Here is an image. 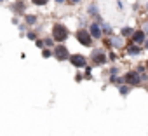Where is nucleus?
<instances>
[{"label":"nucleus","mask_w":148,"mask_h":136,"mask_svg":"<svg viewBox=\"0 0 148 136\" xmlns=\"http://www.w3.org/2000/svg\"><path fill=\"white\" fill-rule=\"evenodd\" d=\"M2 2H4V0H0V4H2Z\"/></svg>","instance_id":"obj_33"},{"label":"nucleus","mask_w":148,"mask_h":136,"mask_svg":"<svg viewBox=\"0 0 148 136\" xmlns=\"http://www.w3.org/2000/svg\"><path fill=\"white\" fill-rule=\"evenodd\" d=\"M143 49H148V38H146V42L143 44Z\"/></svg>","instance_id":"obj_30"},{"label":"nucleus","mask_w":148,"mask_h":136,"mask_svg":"<svg viewBox=\"0 0 148 136\" xmlns=\"http://www.w3.org/2000/svg\"><path fill=\"white\" fill-rule=\"evenodd\" d=\"M108 54V63H112V65H117V61H119V54H117V51H108L106 52Z\"/></svg>","instance_id":"obj_17"},{"label":"nucleus","mask_w":148,"mask_h":136,"mask_svg":"<svg viewBox=\"0 0 148 136\" xmlns=\"http://www.w3.org/2000/svg\"><path fill=\"white\" fill-rule=\"evenodd\" d=\"M87 32L91 33V37H92V40L96 42V40H103V30H101V26L98 25V23H94V21H91L89 23V26H87Z\"/></svg>","instance_id":"obj_8"},{"label":"nucleus","mask_w":148,"mask_h":136,"mask_svg":"<svg viewBox=\"0 0 148 136\" xmlns=\"http://www.w3.org/2000/svg\"><path fill=\"white\" fill-rule=\"evenodd\" d=\"M101 30H103V35H105V37H112V35H115L113 28H112V26H110V25H108L106 21H105V23L101 25Z\"/></svg>","instance_id":"obj_15"},{"label":"nucleus","mask_w":148,"mask_h":136,"mask_svg":"<svg viewBox=\"0 0 148 136\" xmlns=\"http://www.w3.org/2000/svg\"><path fill=\"white\" fill-rule=\"evenodd\" d=\"M54 4H58V5H63V4H66V0H54Z\"/></svg>","instance_id":"obj_27"},{"label":"nucleus","mask_w":148,"mask_h":136,"mask_svg":"<svg viewBox=\"0 0 148 136\" xmlns=\"http://www.w3.org/2000/svg\"><path fill=\"white\" fill-rule=\"evenodd\" d=\"M70 47L66 44H56L52 47V58L58 61H68L70 59Z\"/></svg>","instance_id":"obj_5"},{"label":"nucleus","mask_w":148,"mask_h":136,"mask_svg":"<svg viewBox=\"0 0 148 136\" xmlns=\"http://www.w3.org/2000/svg\"><path fill=\"white\" fill-rule=\"evenodd\" d=\"M75 38H77V42L80 45H84L87 49H94V40H92L91 33L87 32V28H79L75 32Z\"/></svg>","instance_id":"obj_3"},{"label":"nucleus","mask_w":148,"mask_h":136,"mask_svg":"<svg viewBox=\"0 0 148 136\" xmlns=\"http://www.w3.org/2000/svg\"><path fill=\"white\" fill-rule=\"evenodd\" d=\"M32 2V5H35V7H45L51 0H30Z\"/></svg>","instance_id":"obj_20"},{"label":"nucleus","mask_w":148,"mask_h":136,"mask_svg":"<svg viewBox=\"0 0 148 136\" xmlns=\"http://www.w3.org/2000/svg\"><path fill=\"white\" fill-rule=\"evenodd\" d=\"M70 65L73 68H77V70H84L86 66H89V58L80 54V52H75V54H70Z\"/></svg>","instance_id":"obj_6"},{"label":"nucleus","mask_w":148,"mask_h":136,"mask_svg":"<svg viewBox=\"0 0 148 136\" xmlns=\"http://www.w3.org/2000/svg\"><path fill=\"white\" fill-rule=\"evenodd\" d=\"M122 82H124L125 86H129V87H138V86L143 84V82H141V75H139L136 70H127V72H124V73H122Z\"/></svg>","instance_id":"obj_4"},{"label":"nucleus","mask_w":148,"mask_h":136,"mask_svg":"<svg viewBox=\"0 0 148 136\" xmlns=\"http://www.w3.org/2000/svg\"><path fill=\"white\" fill-rule=\"evenodd\" d=\"M51 38L56 42V44H64L70 37V28L64 25V23H54L51 26Z\"/></svg>","instance_id":"obj_1"},{"label":"nucleus","mask_w":148,"mask_h":136,"mask_svg":"<svg viewBox=\"0 0 148 136\" xmlns=\"http://www.w3.org/2000/svg\"><path fill=\"white\" fill-rule=\"evenodd\" d=\"M145 68H146V72H148V58L145 59Z\"/></svg>","instance_id":"obj_29"},{"label":"nucleus","mask_w":148,"mask_h":136,"mask_svg":"<svg viewBox=\"0 0 148 136\" xmlns=\"http://www.w3.org/2000/svg\"><path fill=\"white\" fill-rule=\"evenodd\" d=\"M143 45H136V44H132V42H127L125 44V49H124V54L125 56H129V58H138V56H141L143 54Z\"/></svg>","instance_id":"obj_7"},{"label":"nucleus","mask_w":148,"mask_h":136,"mask_svg":"<svg viewBox=\"0 0 148 136\" xmlns=\"http://www.w3.org/2000/svg\"><path fill=\"white\" fill-rule=\"evenodd\" d=\"M25 25L26 26H37L38 25V16L37 14H25Z\"/></svg>","instance_id":"obj_14"},{"label":"nucleus","mask_w":148,"mask_h":136,"mask_svg":"<svg viewBox=\"0 0 148 136\" xmlns=\"http://www.w3.org/2000/svg\"><path fill=\"white\" fill-rule=\"evenodd\" d=\"M145 11H148V0L145 2Z\"/></svg>","instance_id":"obj_31"},{"label":"nucleus","mask_w":148,"mask_h":136,"mask_svg":"<svg viewBox=\"0 0 148 136\" xmlns=\"http://www.w3.org/2000/svg\"><path fill=\"white\" fill-rule=\"evenodd\" d=\"M110 44H112V49L113 51H120V49H125V44H127V40H124L120 35H112L110 37Z\"/></svg>","instance_id":"obj_10"},{"label":"nucleus","mask_w":148,"mask_h":136,"mask_svg":"<svg viewBox=\"0 0 148 136\" xmlns=\"http://www.w3.org/2000/svg\"><path fill=\"white\" fill-rule=\"evenodd\" d=\"M89 65H91V66H98V68L108 65V54H106V51H105L103 47H99V49H96V47L91 49Z\"/></svg>","instance_id":"obj_2"},{"label":"nucleus","mask_w":148,"mask_h":136,"mask_svg":"<svg viewBox=\"0 0 148 136\" xmlns=\"http://www.w3.org/2000/svg\"><path fill=\"white\" fill-rule=\"evenodd\" d=\"M75 80H77V82H82V80H84V73H77V75H75Z\"/></svg>","instance_id":"obj_24"},{"label":"nucleus","mask_w":148,"mask_h":136,"mask_svg":"<svg viewBox=\"0 0 148 136\" xmlns=\"http://www.w3.org/2000/svg\"><path fill=\"white\" fill-rule=\"evenodd\" d=\"M129 42H132V44H136V45H143V44L146 42V33H145L141 28H138V30H134V33H132V37H131Z\"/></svg>","instance_id":"obj_11"},{"label":"nucleus","mask_w":148,"mask_h":136,"mask_svg":"<svg viewBox=\"0 0 148 136\" xmlns=\"http://www.w3.org/2000/svg\"><path fill=\"white\" fill-rule=\"evenodd\" d=\"M141 30H143V32L146 33V38H148V21H146V23H145V25L141 26Z\"/></svg>","instance_id":"obj_25"},{"label":"nucleus","mask_w":148,"mask_h":136,"mask_svg":"<svg viewBox=\"0 0 148 136\" xmlns=\"http://www.w3.org/2000/svg\"><path fill=\"white\" fill-rule=\"evenodd\" d=\"M119 75H122L119 65H112V66H110V70H108V77H119Z\"/></svg>","instance_id":"obj_16"},{"label":"nucleus","mask_w":148,"mask_h":136,"mask_svg":"<svg viewBox=\"0 0 148 136\" xmlns=\"http://www.w3.org/2000/svg\"><path fill=\"white\" fill-rule=\"evenodd\" d=\"M26 7H28V4L25 2V0H16V2L11 5V11L16 16H25L26 14Z\"/></svg>","instance_id":"obj_9"},{"label":"nucleus","mask_w":148,"mask_h":136,"mask_svg":"<svg viewBox=\"0 0 148 136\" xmlns=\"http://www.w3.org/2000/svg\"><path fill=\"white\" fill-rule=\"evenodd\" d=\"M42 58H45V59L52 58V49H42Z\"/></svg>","instance_id":"obj_21"},{"label":"nucleus","mask_w":148,"mask_h":136,"mask_svg":"<svg viewBox=\"0 0 148 136\" xmlns=\"http://www.w3.org/2000/svg\"><path fill=\"white\" fill-rule=\"evenodd\" d=\"M134 30L136 28H132V26H122L120 30H119V35L124 38V40H131V37H132V33H134Z\"/></svg>","instance_id":"obj_12"},{"label":"nucleus","mask_w":148,"mask_h":136,"mask_svg":"<svg viewBox=\"0 0 148 136\" xmlns=\"http://www.w3.org/2000/svg\"><path fill=\"white\" fill-rule=\"evenodd\" d=\"M12 25H19V19L18 18H12Z\"/></svg>","instance_id":"obj_28"},{"label":"nucleus","mask_w":148,"mask_h":136,"mask_svg":"<svg viewBox=\"0 0 148 136\" xmlns=\"http://www.w3.org/2000/svg\"><path fill=\"white\" fill-rule=\"evenodd\" d=\"M25 37L28 38V40H38L40 38V32H35V30H32V32H28V33H25Z\"/></svg>","instance_id":"obj_18"},{"label":"nucleus","mask_w":148,"mask_h":136,"mask_svg":"<svg viewBox=\"0 0 148 136\" xmlns=\"http://www.w3.org/2000/svg\"><path fill=\"white\" fill-rule=\"evenodd\" d=\"M66 2H68L70 5H80V4L84 2V0H66Z\"/></svg>","instance_id":"obj_22"},{"label":"nucleus","mask_w":148,"mask_h":136,"mask_svg":"<svg viewBox=\"0 0 148 136\" xmlns=\"http://www.w3.org/2000/svg\"><path fill=\"white\" fill-rule=\"evenodd\" d=\"M86 12H87L89 18H96V16L99 14V7H98V4H96V2H89L87 7H86Z\"/></svg>","instance_id":"obj_13"},{"label":"nucleus","mask_w":148,"mask_h":136,"mask_svg":"<svg viewBox=\"0 0 148 136\" xmlns=\"http://www.w3.org/2000/svg\"><path fill=\"white\" fill-rule=\"evenodd\" d=\"M146 91H148V82H146Z\"/></svg>","instance_id":"obj_32"},{"label":"nucleus","mask_w":148,"mask_h":136,"mask_svg":"<svg viewBox=\"0 0 148 136\" xmlns=\"http://www.w3.org/2000/svg\"><path fill=\"white\" fill-rule=\"evenodd\" d=\"M35 45H37V47H38V49H40V51H42V49H44V42H42V37H40V38H38V40H35Z\"/></svg>","instance_id":"obj_23"},{"label":"nucleus","mask_w":148,"mask_h":136,"mask_svg":"<svg viewBox=\"0 0 148 136\" xmlns=\"http://www.w3.org/2000/svg\"><path fill=\"white\" fill-rule=\"evenodd\" d=\"M117 7H119V9H120V11H122V9H124V2H122V0H119V2H117Z\"/></svg>","instance_id":"obj_26"},{"label":"nucleus","mask_w":148,"mask_h":136,"mask_svg":"<svg viewBox=\"0 0 148 136\" xmlns=\"http://www.w3.org/2000/svg\"><path fill=\"white\" fill-rule=\"evenodd\" d=\"M117 89H119V94H120V96H124V98L131 93V87H129V86H125V84H120Z\"/></svg>","instance_id":"obj_19"}]
</instances>
